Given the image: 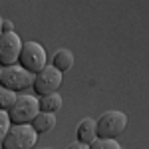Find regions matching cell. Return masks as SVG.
Here are the masks:
<instances>
[{"label":"cell","mask_w":149,"mask_h":149,"mask_svg":"<svg viewBox=\"0 0 149 149\" xmlns=\"http://www.w3.org/2000/svg\"><path fill=\"white\" fill-rule=\"evenodd\" d=\"M62 86V72H58L54 66H46L42 72L34 76L32 88H34L36 97H44L50 93H56Z\"/></svg>","instance_id":"obj_6"},{"label":"cell","mask_w":149,"mask_h":149,"mask_svg":"<svg viewBox=\"0 0 149 149\" xmlns=\"http://www.w3.org/2000/svg\"><path fill=\"white\" fill-rule=\"evenodd\" d=\"M16 100H18V95L14 92L6 90V88H0V111H8L16 103Z\"/></svg>","instance_id":"obj_12"},{"label":"cell","mask_w":149,"mask_h":149,"mask_svg":"<svg viewBox=\"0 0 149 149\" xmlns=\"http://www.w3.org/2000/svg\"><path fill=\"white\" fill-rule=\"evenodd\" d=\"M44 149H50V147H44Z\"/></svg>","instance_id":"obj_19"},{"label":"cell","mask_w":149,"mask_h":149,"mask_svg":"<svg viewBox=\"0 0 149 149\" xmlns=\"http://www.w3.org/2000/svg\"><path fill=\"white\" fill-rule=\"evenodd\" d=\"M32 127L34 131L40 135V133H48L56 127V113H46V111H40V113L34 117L32 121Z\"/></svg>","instance_id":"obj_10"},{"label":"cell","mask_w":149,"mask_h":149,"mask_svg":"<svg viewBox=\"0 0 149 149\" xmlns=\"http://www.w3.org/2000/svg\"><path fill=\"white\" fill-rule=\"evenodd\" d=\"M90 149H119L121 145L117 143V139H103V137H97L93 141L92 145H88Z\"/></svg>","instance_id":"obj_13"},{"label":"cell","mask_w":149,"mask_h":149,"mask_svg":"<svg viewBox=\"0 0 149 149\" xmlns=\"http://www.w3.org/2000/svg\"><path fill=\"white\" fill-rule=\"evenodd\" d=\"M22 46H24V42L20 40V36L16 32L2 34V38H0V66L2 68L16 66L18 58H20V52H22Z\"/></svg>","instance_id":"obj_7"},{"label":"cell","mask_w":149,"mask_h":149,"mask_svg":"<svg viewBox=\"0 0 149 149\" xmlns=\"http://www.w3.org/2000/svg\"><path fill=\"white\" fill-rule=\"evenodd\" d=\"M52 66L58 70V72H68L72 66H74V54L70 52L68 48H60L56 50V54L52 56Z\"/></svg>","instance_id":"obj_9"},{"label":"cell","mask_w":149,"mask_h":149,"mask_svg":"<svg viewBox=\"0 0 149 149\" xmlns=\"http://www.w3.org/2000/svg\"><path fill=\"white\" fill-rule=\"evenodd\" d=\"M119 149H123V147H119Z\"/></svg>","instance_id":"obj_20"},{"label":"cell","mask_w":149,"mask_h":149,"mask_svg":"<svg viewBox=\"0 0 149 149\" xmlns=\"http://www.w3.org/2000/svg\"><path fill=\"white\" fill-rule=\"evenodd\" d=\"M40 102V111H46V113H56L62 107V95L60 93H50V95H44V97H38Z\"/></svg>","instance_id":"obj_11"},{"label":"cell","mask_w":149,"mask_h":149,"mask_svg":"<svg viewBox=\"0 0 149 149\" xmlns=\"http://www.w3.org/2000/svg\"><path fill=\"white\" fill-rule=\"evenodd\" d=\"M38 113H40V102L36 95H18L16 103L8 109L12 125H32Z\"/></svg>","instance_id":"obj_1"},{"label":"cell","mask_w":149,"mask_h":149,"mask_svg":"<svg viewBox=\"0 0 149 149\" xmlns=\"http://www.w3.org/2000/svg\"><path fill=\"white\" fill-rule=\"evenodd\" d=\"M66 149H90V147H88V145H84V143H78V141H76V143H72V145H68Z\"/></svg>","instance_id":"obj_16"},{"label":"cell","mask_w":149,"mask_h":149,"mask_svg":"<svg viewBox=\"0 0 149 149\" xmlns=\"http://www.w3.org/2000/svg\"><path fill=\"white\" fill-rule=\"evenodd\" d=\"M95 121H97V137L117 139L127 127V115L117 109H109L102 113Z\"/></svg>","instance_id":"obj_2"},{"label":"cell","mask_w":149,"mask_h":149,"mask_svg":"<svg viewBox=\"0 0 149 149\" xmlns=\"http://www.w3.org/2000/svg\"><path fill=\"white\" fill-rule=\"evenodd\" d=\"M48 54L42 44H38L34 40L30 42H24L22 52H20V58H18V66H22L24 70H28L30 74H38L46 68L48 64Z\"/></svg>","instance_id":"obj_3"},{"label":"cell","mask_w":149,"mask_h":149,"mask_svg":"<svg viewBox=\"0 0 149 149\" xmlns=\"http://www.w3.org/2000/svg\"><path fill=\"white\" fill-rule=\"evenodd\" d=\"M38 133L32 125H12L6 139L2 141V149H34Z\"/></svg>","instance_id":"obj_4"},{"label":"cell","mask_w":149,"mask_h":149,"mask_svg":"<svg viewBox=\"0 0 149 149\" xmlns=\"http://www.w3.org/2000/svg\"><path fill=\"white\" fill-rule=\"evenodd\" d=\"M0 76H2V66H0Z\"/></svg>","instance_id":"obj_18"},{"label":"cell","mask_w":149,"mask_h":149,"mask_svg":"<svg viewBox=\"0 0 149 149\" xmlns=\"http://www.w3.org/2000/svg\"><path fill=\"white\" fill-rule=\"evenodd\" d=\"M10 127H12V123H10V117H8V111H0V145L6 139Z\"/></svg>","instance_id":"obj_14"},{"label":"cell","mask_w":149,"mask_h":149,"mask_svg":"<svg viewBox=\"0 0 149 149\" xmlns=\"http://www.w3.org/2000/svg\"><path fill=\"white\" fill-rule=\"evenodd\" d=\"M34 81V74H30L28 70L22 66H10V68H2V76H0V88H6L10 92H22L28 86H32Z\"/></svg>","instance_id":"obj_5"},{"label":"cell","mask_w":149,"mask_h":149,"mask_svg":"<svg viewBox=\"0 0 149 149\" xmlns=\"http://www.w3.org/2000/svg\"><path fill=\"white\" fill-rule=\"evenodd\" d=\"M78 143H84V145H92L93 141L97 139V121L92 119V117H84L80 123H78Z\"/></svg>","instance_id":"obj_8"},{"label":"cell","mask_w":149,"mask_h":149,"mask_svg":"<svg viewBox=\"0 0 149 149\" xmlns=\"http://www.w3.org/2000/svg\"><path fill=\"white\" fill-rule=\"evenodd\" d=\"M2 22H4V18L0 16V38H2V34H4V32H2Z\"/></svg>","instance_id":"obj_17"},{"label":"cell","mask_w":149,"mask_h":149,"mask_svg":"<svg viewBox=\"0 0 149 149\" xmlns=\"http://www.w3.org/2000/svg\"><path fill=\"white\" fill-rule=\"evenodd\" d=\"M2 32H4V34L14 32V24H12V20H6V18H4V22H2Z\"/></svg>","instance_id":"obj_15"}]
</instances>
